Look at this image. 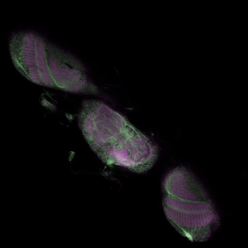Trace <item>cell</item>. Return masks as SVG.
I'll return each instance as SVG.
<instances>
[{
	"label": "cell",
	"mask_w": 248,
	"mask_h": 248,
	"mask_svg": "<svg viewBox=\"0 0 248 248\" xmlns=\"http://www.w3.org/2000/svg\"><path fill=\"white\" fill-rule=\"evenodd\" d=\"M78 118L86 140L104 163L137 173L146 172L155 164L158 146L104 103L85 100Z\"/></svg>",
	"instance_id": "1"
},
{
	"label": "cell",
	"mask_w": 248,
	"mask_h": 248,
	"mask_svg": "<svg viewBox=\"0 0 248 248\" xmlns=\"http://www.w3.org/2000/svg\"><path fill=\"white\" fill-rule=\"evenodd\" d=\"M9 50L17 70L34 83L70 93H98L77 59L37 33H14Z\"/></svg>",
	"instance_id": "2"
},
{
	"label": "cell",
	"mask_w": 248,
	"mask_h": 248,
	"mask_svg": "<svg viewBox=\"0 0 248 248\" xmlns=\"http://www.w3.org/2000/svg\"><path fill=\"white\" fill-rule=\"evenodd\" d=\"M162 205L174 229L192 242L207 241L218 228L220 218L208 193L184 166L170 170L162 182Z\"/></svg>",
	"instance_id": "3"
}]
</instances>
